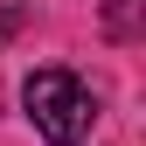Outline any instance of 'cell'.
<instances>
[{"label": "cell", "mask_w": 146, "mask_h": 146, "mask_svg": "<svg viewBox=\"0 0 146 146\" xmlns=\"http://www.w3.org/2000/svg\"><path fill=\"white\" fill-rule=\"evenodd\" d=\"M21 104H28V118H35V132H42L49 146H84L90 132V90L70 77V70H35V77L21 84Z\"/></svg>", "instance_id": "obj_1"}]
</instances>
